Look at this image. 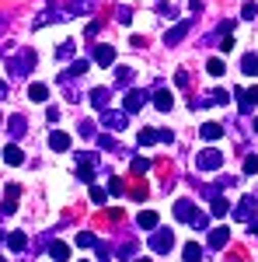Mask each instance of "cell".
<instances>
[{"mask_svg":"<svg viewBox=\"0 0 258 262\" xmlns=\"http://www.w3.org/2000/svg\"><path fill=\"white\" fill-rule=\"evenodd\" d=\"M241 70H244L248 77H258V56H255V53H244V60H241Z\"/></svg>","mask_w":258,"mask_h":262,"instance_id":"4316f807","label":"cell"},{"mask_svg":"<svg viewBox=\"0 0 258 262\" xmlns=\"http://www.w3.org/2000/svg\"><path fill=\"white\" fill-rule=\"evenodd\" d=\"M7 67H11V74H14V77H28V74L35 70V53H32V49H21Z\"/></svg>","mask_w":258,"mask_h":262,"instance_id":"6da1fadb","label":"cell"},{"mask_svg":"<svg viewBox=\"0 0 258 262\" xmlns=\"http://www.w3.org/2000/svg\"><path fill=\"white\" fill-rule=\"evenodd\" d=\"M189 28H192V21H178V25H175V28L164 35V46H178V42L189 35Z\"/></svg>","mask_w":258,"mask_h":262,"instance_id":"30bf717a","label":"cell"},{"mask_svg":"<svg viewBox=\"0 0 258 262\" xmlns=\"http://www.w3.org/2000/svg\"><path fill=\"white\" fill-rule=\"evenodd\" d=\"M115 18H119V25H129L133 21V7H115Z\"/></svg>","mask_w":258,"mask_h":262,"instance_id":"b9f144b4","label":"cell"},{"mask_svg":"<svg viewBox=\"0 0 258 262\" xmlns=\"http://www.w3.org/2000/svg\"><path fill=\"white\" fill-rule=\"evenodd\" d=\"M95 63H98V67H112V63H115V49H112V46H98V49H95Z\"/></svg>","mask_w":258,"mask_h":262,"instance_id":"d6986e66","label":"cell"},{"mask_svg":"<svg viewBox=\"0 0 258 262\" xmlns=\"http://www.w3.org/2000/svg\"><path fill=\"white\" fill-rule=\"evenodd\" d=\"M241 18H244V21H255V18H258V4H255V0H248V4H244Z\"/></svg>","mask_w":258,"mask_h":262,"instance_id":"ab89813d","label":"cell"},{"mask_svg":"<svg viewBox=\"0 0 258 262\" xmlns=\"http://www.w3.org/2000/svg\"><path fill=\"white\" fill-rule=\"evenodd\" d=\"M255 210H258V196H241V203L234 206V217H238L241 224H248V221H255Z\"/></svg>","mask_w":258,"mask_h":262,"instance_id":"8992f818","label":"cell"},{"mask_svg":"<svg viewBox=\"0 0 258 262\" xmlns=\"http://www.w3.org/2000/svg\"><path fill=\"white\" fill-rule=\"evenodd\" d=\"M95 168H98V154L95 150H77V175L84 182L95 179Z\"/></svg>","mask_w":258,"mask_h":262,"instance_id":"3957f363","label":"cell"},{"mask_svg":"<svg viewBox=\"0 0 258 262\" xmlns=\"http://www.w3.org/2000/svg\"><path fill=\"white\" fill-rule=\"evenodd\" d=\"M244 175H258V158H255V154L244 158Z\"/></svg>","mask_w":258,"mask_h":262,"instance_id":"7bdbcfd3","label":"cell"},{"mask_svg":"<svg viewBox=\"0 0 258 262\" xmlns=\"http://www.w3.org/2000/svg\"><path fill=\"white\" fill-rule=\"evenodd\" d=\"M4 161L14 164V168H18V164H25V154H21L18 143H7V147H4Z\"/></svg>","mask_w":258,"mask_h":262,"instance_id":"ffe728a7","label":"cell"},{"mask_svg":"<svg viewBox=\"0 0 258 262\" xmlns=\"http://www.w3.org/2000/svg\"><path fill=\"white\" fill-rule=\"evenodd\" d=\"M209 213H213V217H227V213H230V203L223 200V196H213V200H209Z\"/></svg>","mask_w":258,"mask_h":262,"instance_id":"603a6c76","label":"cell"},{"mask_svg":"<svg viewBox=\"0 0 258 262\" xmlns=\"http://www.w3.org/2000/svg\"><path fill=\"white\" fill-rule=\"evenodd\" d=\"M139 262H150V259H139Z\"/></svg>","mask_w":258,"mask_h":262,"instance_id":"6f0895ef","label":"cell"},{"mask_svg":"<svg viewBox=\"0 0 258 262\" xmlns=\"http://www.w3.org/2000/svg\"><path fill=\"white\" fill-rule=\"evenodd\" d=\"M49 255H53L56 262H66L70 259V248H66L63 242H49Z\"/></svg>","mask_w":258,"mask_h":262,"instance_id":"83f0119b","label":"cell"},{"mask_svg":"<svg viewBox=\"0 0 258 262\" xmlns=\"http://www.w3.org/2000/svg\"><path fill=\"white\" fill-rule=\"evenodd\" d=\"M74 242H77L80 248H95V245H98V238H95L91 231H80V234H77V238H74Z\"/></svg>","mask_w":258,"mask_h":262,"instance_id":"836d02e7","label":"cell"},{"mask_svg":"<svg viewBox=\"0 0 258 262\" xmlns=\"http://www.w3.org/2000/svg\"><path fill=\"white\" fill-rule=\"evenodd\" d=\"M206 70H209L213 77H223V70H227V67H223V60H220V56H213V60L206 63Z\"/></svg>","mask_w":258,"mask_h":262,"instance_id":"74e56055","label":"cell"},{"mask_svg":"<svg viewBox=\"0 0 258 262\" xmlns=\"http://www.w3.org/2000/svg\"><path fill=\"white\" fill-rule=\"evenodd\" d=\"M220 164H223V150H217V147L199 150V154H196V168H199V171H217Z\"/></svg>","mask_w":258,"mask_h":262,"instance_id":"5b68a950","label":"cell"},{"mask_svg":"<svg viewBox=\"0 0 258 262\" xmlns=\"http://www.w3.org/2000/svg\"><path fill=\"white\" fill-rule=\"evenodd\" d=\"M139 143L143 147H154L157 143V129H139Z\"/></svg>","mask_w":258,"mask_h":262,"instance_id":"f35d334b","label":"cell"},{"mask_svg":"<svg viewBox=\"0 0 258 262\" xmlns=\"http://www.w3.org/2000/svg\"><path fill=\"white\" fill-rule=\"evenodd\" d=\"M133 252H136V245H133V242H126V245H122V248H119V255H122V259H129Z\"/></svg>","mask_w":258,"mask_h":262,"instance_id":"7dc6e473","label":"cell"},{"mask_svg":"<svg viewBox=\"0 0 258 262\" xmlns=\"http://www.w3.org/2000/svg\"><path fill=\"white\" fill-rule=\"evenodd\" d=\"M18 185H7V200L0 203V217H11V213H14V210H18Z\"/></svg>","mask_w":258,"mask_h":262,"instance_id":"8fae6325","label":"cell"},{"mask_svg":"<svg viewBox=\"0 0 258 262\" xmlns=\"http://www.w3.org/2000/svg\"><path fill=\"white\" fill-rule=\"evenodd\" d=\"M181 255H185V262H202V248H199L196 242H189L181 248Z\"/></svg>","mask_w":258,"mask_h":262,"instance_id":"f546056e","label":"cell"},{"mask_svg":"<svg viewBox=\"0 0 258 262\" xmlns=\"http://www.w3.org/2000/svg\"><path fill=\"white\" fill-rule=\"evenodd\" d=\"M227 101H230V95H227L223 88H217V91H206L202 98L192 95V108H209V105H227Z\"/></svg>","mask_w":258,"mask_h":262,"instance_id":"52a82bcc","label":"cell"},{"mask_svg":"<svg viewBox=\"0 0 258 262\" xmlns=\"http://www.w3.org/2000/svg\"><path fill=\"white\" fill-rule=\"evenodd\" d=\"M248 231H251V234H258V221H248Z\"/></svg>","mask_w":258,"mask_h":262,"instance_id":"f5cc1de1","label":"cell"},{"mask_svg":"<svg viewBox=\"0 0 258 262\" xmlns=\"http://www.w3.org/2000/svg\"><path fill=\"white\" fill-rule=\"evenodd\" d=\"M7 133H11L14 140H21V137L28 133V119H25V116H11V119H7Z\"/></svg>","mask_w":258,"mask_h":262,"instance_id":"9a60e30c","label":"cell"},{"mask_svg":"<svg viewBox=\"0 0 258 262\" xmlns=\"http://www.w3.org/2000/svg\"><path fill=\"white\" fill-rule=\"evenodd\" d=\"M175 84L185 88V84H189V70H178V74H175Z\"/></svg>","mask_w":258,"mask_h":262,"instance_id":"c3c4849f","label":"cell"},{"mask_svg":"<svg viewBox=\"0 0 258 262\" xmlns=\"http://www.w3.org/2000/svg\"><path fill=\"white\" fill-rule=\"evenodd\" d=\"M175 217H178V221H192V217H196V206H192V200H178L175 203Z\"/></svg>","mask_w":258,"mask_h":262,"instance_id":"ac0fdd59","label":"cell"},{"mask_svg":"<svg viewBox=\"0 0 258 262\" xmlns=\"http://www.w3.org/2000/svg\"><path fill=\"white\" fill-rule=\"evenodd\" d=\"M147 101H150V98H147V91H129V95H126V101H122V108L133 116V112H139Z\"/></svg>","mask_w":258,"mask_h":262,"instance_id":"9c48e42d","label":"cell"},{"mask_svg":"<svg viewBox=\"0 0 258 262\" xmlns=\"http://www.w3.org/2000/svg\"><path fill=\"white\" fill-rule=\"evenodd\" d=\"M77 133H80V137H84V140H95V122H91V119H80Z\"/></svg>","mask_w":258,"mask_h":262,"instance_id":"8d00e7d4","label":"cell"},{"mask_svg":"<svg viewBox=\"0 0 258 262\" xmlns=\"http://www.w3.org/2000/svg\"><path fill=\"white\" fill-rule=\"evenodd\" d=\"M49 147H53V150H70V137L60 133V129H53V133H49Z\"/></svg>","mask_w":258,"mask_h":262,"instance_id":"7402d4cb","label":"cell"},{"mask_svg":"<svg viewBox=\"0 0 258 262\" xmlns=\"http://www.w3.org/2000/svg\"><path fill=\"white\" fill-rule=\"evenodd\" d=\"M4 242H7V234H4V231H0V245H4Z\"/></svg>","mask_w":258,"mask_h":262,"instance_id":"9f6ffc18","label":"cell"},{"mask_svg":"<svg viewBox=\"0 0 258 262\" xmlns=\"http://www.w3.org/2000/svg\"><path fill=\"white\" fill-rule=\"evenodd\" d=\"M87 67H91V63H87V60H74V67H66V70H63V74H60V77H56V81H60V84L74 81V77H80V74H87Z\"/></svg>","mask_w":258,"mask_h":262,"instance_id":"7c38bea8","label":"cell"},{"mask_svg":"<svg viewBox=\"0 0 258 262\" xmlns=\"http://www.w3.org/2000/svg\"><path fill=\"white\" fill-rule=\"evenodd\" d=\"M0 98H7V81H0Z\"/></svg>","mask_w":258,"mask_h":262,"instance_id":"db71d44e","label":"cell"},{"mask_svg":"<svg viewBox=\"0 0 258 262\" xmlns=\"http://www.w3.org/2000/svg\"><path fill=\"white\" fill-rule=\"evenodd\" d=\"M56 21H66V11H42L32 25H35V28H45V25H56Z\"/></svg>","mask_w":258,"mask_h":262,"instance_id":"2e32d148","label":"cell"},{"mask_svg":"<svg viewBox=\"0 0 258 262\" xmlns=\"http://www.w3.org/2000/svg\"><path fill=\"white\" fill-rule=\"evenodd\" d=\"M189 11H192V18H199V14H202V0H192V4H189Z\"/></svg>","mask_w":258,"mask_h":262,"instance_id":"816d5d0a","label":"cell"},{"mask_svg":"<svg viewBox=\"0 0 258 262\" xmlns=\"http://www.w3.org/2000/svg\"><path fill=\"white\" fill-rule=\"evenodd\" d=\"M157 14H160V18H168V21L178 18V11H175V4H171V0H160V4H157Z\"/></svg>","mask_w":258,"mask_h":262,"instance_id":"1f68e13d","label":"cell"},{"mask_svg":"<svg viewBox=\"0 0 258 262\" xmlns=\"http://www.w3.org/2000/svg\"><path fill=\"white\" fill-rule=\"evenodd\" d=\"M0 262H4V259H0Z\"/></svg>","mask_w":258,"mask_h":262,"instance_id":"91938a15","label":"cell"},{"mask_svg":"<svg viewBox=\"0 0 258 262\" xmlns=\"http://www.w3.org/2000/svg\"><path fill=\"white\" fill-rule=\"evenodd\" d=\"M255 129H258V119H255Z\"/></svg>","mask_w":258,"mask_h":262,"instance_id":"680465c9","label":"cell"},{"mask_svg":"<svg viewBox=\"0 0 258 262\" xmlns=\"http://www.w3.org/2000/svg\"><path fill=\"white\" fill-rule=\"evenodd\" d=\"M28 98L32 101H45L49 98V88H45V84H32V88H28Z\"/></svg>","mask_w":258,"mask_h":262,"instance_id":"d6a6232c","label":"cell"},{"mask_svg":"<svg viewBox=\"0 0 258 262\" xmlns=\"http://www.w3.org/2000/svg\"><path fill=\"white\" fill-rule=\"evenodd\" d=\"M98 147H101V150H112V154H126V150L119 147V140H115L112 133H105V137H98Z\"/></svg>","mask_w":258,"mask_h":262,"instance_id":"484cf974","label":"cell"},{"mask_svg":"<svg viewBox=\"0 0 258 262\" xmlns=\"http://www.w3.org/2000/svg\"><path fill=\"white\" fill-rule=\"evenodd\" d=\"M238 95V105H241V112H251V105H258V88H241V91H234Z\"/></svg>","mask_w":258,"mask_h":262,"instance_id":"4fadbf2b","label":"cell"},{"mask_svg":"<svg viewBox=\"0 0 258 262\" xmlns=\"http://www.w3.org/2000/svg\"><path fill=\"white\" fill-rule=\"evenodd\" d=\"M7 21H11V18H7V14H0V32L7 28Z\"/></svg>","mask_w":258,"mask_h":262,"instance_id":"11a10c76","label":"cell"},{"mask_svg":"<svg viewBox=\"0 0 258 262\" xmlns=\"http://www.w3.org/2000/svg\"><path fill=\"white\" fill-rule=\"evenodd\" d=\"M154 105H157L160 112H171V105H175L171 91H154Z\"/></svg>","mask_w":258,"mask_h":262,"instance_id":"d4e9b609","label":"cell"},{"mask_svg":"<svg viewBox=\"0 0 258 262\" xmlns=\"http://www.w3.org/2000/svg\"><path fill=\"white\" fill-rule=\"evenodd\" d=\"M108 98H112L108 88H95V91H91V105H95V108H108Z\"/></svg>","mask_w":258,"mask_h":262,"instance_id":"44dd1931","label":"cell"},{"mask_svg":"<svg viewBox=\"0 0 258 262\" xmlns=\"http://www.w3.org/2000/svg\"><path fill=\"white\" fill-rule=\"evenodd\" d=\"M136 224L143 227V231H154V227H157V213H154V210H143V213L136 217Z\"/></svg>","mask_w":258,"mask_h":262,"instance_id":"f1b7e54d","label":"cell"},{"mask_svg":"<svg viewBox=\"0 0 258 262\" xmlns=\"http://www.w3.org/2000/svg\"><path fill=\"white\" fill-rule=\"evenodd\" d=\"M189 224H192L196 231H206V227H209V217H206V213H199V210H196V217H192Z\"/></svg>","mask_w":258,"mask_h":262,"instance_id":"60d3db41","label":"cell"},{"mask_svg":"<svg viewBox=\"0 0 258 262\" xmlns=\"http://www.w3.org/2000/svg\"><path fill=\"white\" fill-rule=\"evenodd\" d=\"M108 192H112V196H122V192H126V185H122L119 179H108Z\"/></svg>","mask_w":258,"mask_h":262,"instance_id":"ee69618b","label":"cell"},{"mask_svg":"<svg viewBox=\"0 0 258 262\" xmlns=\"http://www.w3.org/2000/svg\"><path fill=\"white\" fill-rule=\"evenodd\" d=\"M129 171H133V175H147V171H150V161H147V158H133Z\"/></svg>","mask_w":258,"mask_h":262,"instance_id":"d590c367","label":"cell"},{"mask_svg":"<svg viewBox=\"0 0 258 262\" xmlns=\"http://www.w3.org/2000/svg\"><path fill=\"white\" fill-rule=\"evenodd\" d=\"M45 119H49V122H60V105H49V108H45Z\"/></svg>","mask_w":258,"mask_h":262,"instance_id":"f6af8a7d","label":"cell"},{"mask_svg":"<svg viewBox=\"0 0 258 262\" xmlns=\"http://www.w3.org/2000/svg\"><path fill=\"white\" fill-rule=\"evenodd\" d=\"M25 245H28V234H21V231H11L7 234V248L11 252H25Z\"/></svg>","mask_w":258,"mask_h":262,"instance_id":"cb8c5ba5","label":"cell"},{"mask_svg":"<svg viewBox=\"0 0 258 262\" xmlns=\"http://www.w3.org/2000/svg\"><path fill=\"white\" fill-rule=\"evenodd\" d=\"M91 203H98V206H101V203H105V189H91Z\"/></svg>","mask_w":258,"mask_h":262,"instance_id":"681fc988","label":"cell"},{"mask_svg":"<svg viewBox=\"0 0 258 262\" xmlns=\"http://www.w3.org/2000/svg\"><path fill=\"white\" fill-rule=\"evenodd\" d=\"M98 32H101V25H98V21H91V25H87V32H84V35H87V39H95V35H98Z\"/></svg>","mask_w":258,"mask_h":262,"instance_id":"f907efd6","label":"cell"},{"mask_svg":"<svg viewBox=\"0 0 258 262\" xmlns=\"http://www.w3.org/2000/svg\"><path fill=\"white\" fill-rule=\"evenodd\" d=\"M199 137L202 140H220L223 137V122H202L199 126Z\"/></svg>","mask_w":258,"mask_h":262,"instance_id":"e0dca14e","label":"cell"},{"mask_svg":"<svg viewBox=\"0 0 258 262\" xmlns=\"http://www.w3.org/2000/svg\"><path fill=\"white\" fill-rule=\"evenodd\" d=\"M227 242H230V231H227V227H213V231H209V248H213V252L227 248Z\"/></svg>","mask_w":258,"mask_h":262,"instance_id":"5bb4252c","label":"cell"},{"mask_svg":"<svg viewBox=\"0 0 258 262\" xmlns=\"http://www.w3.org/2000/svg\"><path fill=\"white\" fill-rule=\"evenodd\" d=\"M171 248H175V234H171V231H164V227H154V234H150V252L168 255Z\"/></svg>","mask_w":258,"mask_h":262,"instance_id":"277c9868","label":"cell"},{"mask_svg":"<svg viewBox=\"0 0 258 262\" xmlns=\"http://www.w3.org/2000/svg\"><path fill=\"white\" fill-rule=\"evenodd\" d=\"M157 140L160 143H175V133H171V129H157Z\"/></svg>","mask_w":258,"mask_h":262,"instance_id":"bcb514c9","label":"cell"},{"mask_svg":"<svg viewBox=\"0 0 258 262\" xmlns=\"http://www.w3.org/2000/svg\"><path fill=\"white\" fill-rule=\"evenodd\" d=\"M95 7H98V0H70L66 18H87V14H95Z\"/></svg>","mask_w":258,"mask_h":262,"instance_id":"ba28073f","label":"cell"},{"mask_svg":"<svg viewBox=\"0 0 258 262\" xmlns=\"http://www.w3.org/2000/svg\"><path fill=\"white\" fill-rule=\"evenodd\" d=\"M101 126L108 129V133H122L126 126H129V112L126 108H105V116H101Z\"/></svg>","mask_w":258,"mask_h":262,"instance_id":"7a4b0ae2","label":"cell"},{"mask_svg":"<svg viewBox=\"0 0 258 262\" xmlns=\"http://www.w3.org/2000/svg\"><path fill=\"white\" fill-rule=\"evenodd\" d=\"M74 53H77V42L74 39H66L63 46H56V60H70Z\"/></svg>","mask_w":258,"mask_h":262,"instance_id":"4dcf8cb0","label":"cell"},{"mask_svg":"<svg viewBox=\"0 0 258 262\" xmlns=\"http://www.w3.org/2000/svg\"><path fill=\"white\" fill-rule=\"evenodd\" d=\"M129 81H133V70H129V67H119V70H115V88H126Z\"/></svg>","mask_w":258,"mask_h":262,"instance_id":"e575fe53","label":"cell"}]
</instances>
